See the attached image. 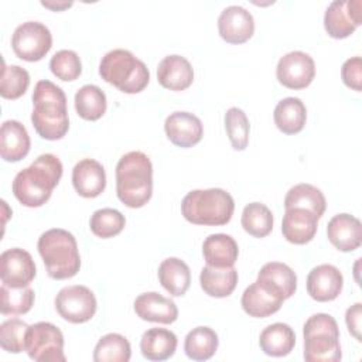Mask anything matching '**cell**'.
I'll return each mask as SVG.
<instances>
[{"label": "cell", "mask_w": 362, "mask_h": 362, "mask_svg": "<svg viewBox=\"0 0 362 362\" xmlns=\"http://www.w3.org/2000/svg\"><path fill=\"white\" fill-rule=\"evenodd\" d=\"M61 160L45 153L38 156L27 168L17 173L13 181V194L17 201L28 208L42 206L62 177Z\"/></svg>", "instance_id": "cell-1"}, {"label": "cell", "mask_w": 362, "mask_h": 362, "mask_svg": "<svg viewBox=\"0 0 362 362\" xmlns=\"http://www.w3.org/2000/svg\"><path fill=\"white\" fill-rule=\"evenodd\" d=\"M31 122L35 132L45 140H59L69 129L66 96L54 82L38 81L33 92Z\"/></svg>", "instance_id": "cell-2"}, {"label": "cell", "mask_w": 362, "mask_h": 362, "mask_svg": "<svg viewBox=\"0 0 362 362\" xmlns=\"http://www.w3.org/2000/svg\"><path fill=\"white\" fill-rule=\"evenodd\" d=\"M116 194L129 208L144 206L153 194V164L143 151H129L116 165Z\"/></svg>", "instance_id": "cell-3"}, {"label": "cell", "mask_w": 362, "mask_h": 362, "mask_svg": "<svg viewBox=\"0 0 362 362\" xmlns=\"http://www.w3.org/2000/svg\"><path fill=\"white\" fill-rule=\"evenodd\" d=\"M38 253L51 279L74 277L81 267V256L75 236L61 228L45 230L38 238Z\"/></svg>", "instance_id": "cell-4"}, {"label": "cell", "mask_w": 362, "mask_h": 362, "mask_svg": "<svg viewBox=\"0 0 362 362\" xmlns=\"http://www.w3.org/2000/svg\"><path fill=\"white\" fill-rule=\"evenodd\" d=\"M233 211V198L222 188L194 189L188 192L181 202L182 216L194 225H226L232 219Z\"/></svg>", "instance_id": "cell-5"}, {"label": "cell", "mask_w": 362, "mask_h": 362, "mask_svg": "<svg viewBox=\"0 0 362 362\" xmlns=\"http://www.w3.org/2000/svg\"><path fill=\"white\" fill-rule=\"evenodd\" d=\"M102 79L124 93L141 92L150 81L148 68L130 51L116 48L105 54L99 64Z\"/></svg>", "instance_id": "cell-6"}, {"label": "cell", "mask_w": 362, "mask_h": 362, "mask_svg": "<svg viewBox=\"0 0 362 362\" xmlns=\"http://www.w3.org/2000/svg\"><path fill=\"white\" fill-rule=\"evenodd\" d=\"M304 359L307 362H338L342 358L339 328L335 318L325 313L311 315L303 327Z\"/></svg>", "instance_id": "cell-7"}, {"label": "cell", "mask_w": 362, "mask_h": 362, "mask_svg": "<svg viewBox=\"0 0 362 362\" xmlns=\"http://www.w3.org/2000/svg\"><path fill=\"white\" fill-rule=\"evenodd\" d=\"M25 352L37 362H65L61 329L47 321L30 325L25 335Z\"/></svg>", "instance_id": "cell-8"}, {"label": "cell", "mask_w": 362, "mask_h": 362, "mask_svg": "<svg viewBox=\"0 0 362 362\" xmlns=\"http://www.w3.org/2000/svg\"><path fill=\"white\" fill-rule=\"evenodd\" d=\"M52 47V35L48 27L40 21L20 24L11 37L14 54L24 61L35 62L42 59Z\"/></svg>", "instance_id": "cell-9"}, {"label": "cell", "mask_w": 362, "mask_h": 362, "mask_svg": "<svg viewBox=\"0 0 362 362\" xmlns=\"http://www.w3.org/2000/svg\"><path fill=\"white\" fill-rule=\"evenodd\" d=\"M96 298L90 288L81 284L61 288L55 297L58 314L68 322L82 324L89 321L96 313Z\"/></svg>", "instance_id": "cell-10"}, {"label": "cell", "mask_w": 362, "mask_h": 362, "mask_svg": "<svg viewBox=\"0 0 362 362\" xmlns=\"http://www.w3.org/2000/svg\"><path fill=\"white\" fill-rule=\"evenodd\" d=\"M361 0H335L324 14V27L329 37L341 40L349 37L362 24Z\"/></svg>", "instance_id": "cell-11"}, {"label": "cell", "mask_w": 362, "mask_h": 362, "mask_svg": "<svg viewBox=\"0 0 362 362\" xmlns=\"http://www.w3.org/2000/svg\"><path fill=\"white\" fill-rule=\"evenodd\" d=\"M276 76L288 89H304L315 76L314 59L303 51L287 52L277 62Z\"/></svg>", "instance_id": "cell-12"}, {"label": "cell", "mask_w": 362, "mask_h": 362, "mask_svg": "<svg viewBox=\"0 0 362 362\" xmlns=\"http://www.w3.org/2000/svg\"><path fill=\"white\" fill-rule=\"evenodd\" d=\"M37 274L31 255L20 247L7 249L0 256V279L8 287H25Z\"/></svg>", "instance_id": "cell-13"}, {"label": "cell", "mask_w": 362, "mask_h": 362, "mask_svg": "<svg viewBox=\"0 0 362 362\" xmlns=\"http://www.w3.org/2000/svg\"><path fill=\"white\" fill-rule=\"evenodd\" d=\"M218 31L226 42L243 44L253 35V16L242 6H229L219 14Z\"/></svg>", "instance_id": "cell-14"}, {"label": "cell", "mask_w": 362, "mask_h": 362, "mask_svg": "<svg viewBox=\"0 0 362 362\" xmlns=\"http://www.w3.org/2000/svg\"><path fill=\"white\" fill-rule=\"evenodd\" d=\"M344 286V277L334 264H318L307 276V293L320 303L335 300Z\"/></svg>", "instance_id": "cell-15"}, {"label": "cell", "mask_w": 362, "mask_h": 362, "mask_svg": "<svg viewBox=\"0 0 362 362\" xmlns=\"http://www.w3.org/2000/svg\"><path fill=\"white\" fill-rule=\"evenodd\" d=\"M164 130L168 140L182 148L198 144L204 134L202 122L189 112H174L167 116Z\"/></svg>", "instance_id": "cell-16"}, {"label": "cell", "mask_w": 362, "mask_h": 362, "mask_svg": "<svg viewBox=\"0 0 362 362\" xmlns=\"http://www.w3.org/2000/svg\"><path fill=\"white\" fill-rule=\"evenodd\" d=\"M256 283L281 300L290 298L297 290V276L294 270L280 262L266 263L260 269Z\"/></svg>", "instance_id": "cell-17"}, {"label": "cell", "mask_w": 362, "mask_h": 362, "mask_svg": "<svg viewBox=\"0 0 362 362\" xmlns=\"http://www.w3.org/2000/svg\"><path fill=\"white\" fill-rule=\"evenodd\" d=\"M328 240L341 252H352L362 243V225L349 214L332 216L327 225Z\"/></svg>", "instance_id": "cell-18"}, {"label": "cell", "mask_w": 362, "mask_h": 362, "mask_svg": "<svg viewBox=\"0 0 362 362\" xmlns=\"http://www.w3.org/2000/svg\"><path fill=\"white\" fill-rule=\"evenodd\" d=\"M75 191L83 198H95L105 191L106 173L103 165L93 158L78 161L72 170Z\"/></svg>", "instance_id": "cell-19"}, {"label": "cell", "mask_w": 362, "mask_h": 362, "mask_svg": "<svg viewBox=\"0 0 362 362\" xmlns=\"http://www.w3.org/2000/svg\"><path fill=\"white\" fill-rule=\"evenodd\" d=\"M134 313L144 321L158 324H173L178 318L175 303L156 291L140 294L134 300Z\"/></svg>", "instance_id": "cell-20"}, {"label": "cell", "mask_w": 362, "mask_h": 362, "mask_svg": "<svg viewBox=\"0 0 362 362\" xmlns=\"http://www.w3.org/2000/svg\"><path fill=\"white\" fill-rule=\"evenodd\" d=\"M318 218L303 208L286 209L281 222V233L287 242L294 245H305L317 233Z\"/></svg>", "instance_id": "cell-21"}, {"label": "cell", "mask_w": 362, "mask_h": 362, "mask_svg": "<svg viewBox=\"0 0 362 362\" xmlns=\"http://www.w3.org/2000/svg\"><path fill=\"white\" fill-rule=\"evenodd\" d=\"M160 85L170 90H184L194 81V69L189 61L181 55H167L157 66Z\"/></svg>", "instance_id": "cell-22"}, {"label": "cell", "mask_w": 362, "mask_h": 362, "mask_svg": "<svg viewBox=\"0 0 362 362\" xmlns=\"http://www.w3.org/2000/svg\"><path fill=\"white\" fill-rule=\"evenodd\" d=\"M31 147L30 136L18 120H6L0 127V156L4 161L23 160Z\"/></svg>", "instance_id": "cell-23"}, {"label": "cell", "mask_w": 362, "mask_h": 362, "mask_svg": "<svg viewBox=\"0 0 362 362\" xmlns=\"http://www.w3.org/2000/svg\"><path fill=\"white\" fill-rule=\"evenodd\" d=\"M202 255L208 266L233 267L239 247L235 239L226 233H212L202 243Z\"/></svg>", "instance_id": "cell-24"}, {"label": "cell", "mask_w": 362, "mask_h": 362, "mask_svg": "<svg viewBox=\"0 0 362 362\" xmlns=\"http://www.w3.org/2000/svg\"><path fill=\"white\" fill-rule=\"evenodd\" d=\"M140 349L148 361H165L177 349V335L165 328H150L141 335Z\"/></svg>", "instance_id": "cell-25"}, {"label": "cell", "mask_w": 362, "mask_h": 362, "mask_svg": "<svg viewBox=\"0 0 362 362\" xmlns=\"http://www.w3.org/2000/svg\"><path fill=\"white\" fill-rule=\"evenodd\" d=\"M259 345L269 356H286L296 345V334L290 325L284 322H274L260 332Z\"/></svg>", "instance_id": "cell-26"}, {"label": "cell", "mask_w": 362, "mask_h": 362, "mask_svg": "<svg viewBox=\"0 0 362 362\" xmlns=\"http://www.w3.org/2000/svg\"><path fill=\"white\" fill-rule=\"evenodd\" d=\"M273 119L277 129L284 134H297L305 126V105L298 98H284L276 105Z\"/></svg>", "instance_id": "cell-27"}, {"label": "cell", "mask_w": 362, "mask_h": 362, "mask_svg": "<svg viewBox=\"0 0 362 362\" xmlns=\"http://www.w3.org/2000/svg\"><path fill=\"white\" fill-rule=\"evenodd\" d=\"M201 288L211 297L223 298L233 293L238 284V272L233 267L205 266L199 274Z\"/></svg>", "instance_id": "cell-28"}, {"label": "cell", "mask_w": 362, "mask_h": 362, "mask_svg": "<svg viewBox=\"0 0 362 362\" xmlns=\"http://www.w3.org/2000/svg\"><path fill=\"white\" fill-rule=\"evenodd\" d=\"M281 298L270 294L256 281L245 288L240 304L246 314L255 318H266L274 313H277L283 305Z\"/></svg>", "instance_id": "cell-29"}, {"label": "cell", "mask_w": 362, "mask_h": 362, "mask_svg": "<svg viewBox=\"0 0 362 362\" xmlns=\"http://www.w3.org/2000/svg\"><path fill=\"white\" fill-rule=\"evenodd\" d=\"M158 280L171 296L181 297L189 288L191 272L184 260L168 257L158 266Z\"/></svg>", "instance_id": "cell-30"}, {"label": "cell", "mask_w": 362, "mask_h": 362, "mask_svg": "<svg viewBox=\"0 0 362 362\" xmlns=\"http://www.w3.org/2000/svg\"><path fill=\"white\" fill-rule=\"evenodd\" d=\"M284 208H303L313 212L318 219L324 215L327 201L321 189L311 184H297L291 187L284 198Z\"/></svg>", "instance_id": "cell-31"}, {"label": "cell", "mask_w": 362, "mask_h": 362, "mask_svg": "<svg viewBox=\"0 0 362 362\" xmlns=\"http://www.w3.org/2000/svg\"><path fill=\"white\" fill-rule=\"evenodd\" d=\"M218 335L209 327H197L191 329L184 341V351L192 361H206L218 349Z\"/></svg>", "instance_id": "cell-32"}, {"label": "cell", "mask_w": 362, "mask_h": 362, "mask_svg": "<svg viewBox=\"0 0 362 362\" xmlns=\"http://www.w3.org/2000/svg\"><path fill=\"white\" fill-rule=\"evenodd\" d=\"M106 95L96 85H83L75 93L76 113L85 119L95 122L100 119L106 112Z\"/></svg>", "instance_id": "cell-33"}, {"label": "cell", "mask_w": 362, "mask_h": 362, "mask_svg": "<svg viewBox=\"0 0 362 362\" xmlns=\"http://www.w3.org/2000/svg\"><path fill=\"white\" fill-rule=\"evenodd\" d=\"M130 356V342L126 337L116 332L103 335L93 351L95 362H127Z\"/></svg>", "instance_id": "cell-34"}, {"label": "cell", "mask_w": 362, "mask_h": 362, "mask_svg": "<svg viewBox=\"0 0 362 362\" xmlns=\"http://www.w3.org/2000/svg\"><path fill=\"white\" fill-rule=\"evenodd\" d=\"M240 223L249 235L264 238L273 229V214L264 204L250 202L243 208Z\"/></svg>", "instance_id": "cell-35"}, {"label": "cell", "mask_w": 362, "mask_h": 362, "mask_svg": "<svg viewBox=\"0 0 362 362\" xmlns=\"http://www.w3.org/2000/svg\"><path fill=\"white\" fill-rule=\"evenodd\" d=\"M1 314L3 315H21L31 310L34 304V290L25 287H8L1 284Z\"/></svg>", "instance_id": "cell-36"}, {"label": "cell", "mask_w": 362, "mask_h": 362, "mask_svg": "<svg viewBox=\"0 0 362 362\" xmlns=\"http://www.w3.org/2000/svg\"><path fill=\"white\" fill-rule=\"evenodd\" d=\"M126 225L124 215L115 208H102L90 216V230L95 236L107 239L119 235Z\"/></svg>", "instance_id": "cell-37"}, {"label": "cell", "mask_w": 362, "mask_h": 362, "mask_svg": "<svg viewBox=\"0 0 362 362\" xmlns=\"http://www.w3.org/2000/svg\"><path fill=\"white\" fill-rule=\"evenodd\" d=\"M30 85V74L18 65H6L3 61L0 78V95L4 99H18Z\"/></svg>", "instance_id": "cell-38"}, {"label": "cell", "mask_w": 362, "mask_h": 362, "mask_svg": "<svg viewBox=\"0 0 362 362\" xmlns=\"http://www.w3.org/2000/svg\"><path fill=\"white\" fill-rule=\"evenodd\" d=\"M225 129L235 150H245L249 143L250 124L246 113L239 107H229L225 113Z\"/></svg>", "instance_id": "cell-39"}, {"label": "cell", "mask_w": 362, "mask_h": 362, "mask_svg": "<svg viewBox=\"0 0 362 362\" xmlns=\"http://www.w3.org/2000/svg\"><path fill=\"white\" fill-rule=\"evenodd\" d=\"M28 324L18 320L11 318L4 321L0 325V345L4 351L11 354H20L25 351V335L28 331Z\"/></svg>", "instance_id": "cell-40"}, {"label": "cell", "mask_w": 362, "mask_h": 362, "mask_svg": "<svg viewBox=\"0 0 362 362\" xmlns=\"http://www.w3.org/2000/svg\"><path fill=\"white\" fill-rule=\"evenodd\" d=\"M49 69L61 81H75L82 74V62L75 51L61 49L52 55Z\"/></svg>", "instance_id": "cell-41"}, {"label": "cell", "mask_w": 362, "mask_h": 362, "mask_svg": "<svg viewBox=\"0 0 362 362\" xmlns=\"http://www.w3.org/2000/svg\"><path fill=\"white\" fill-rule=\"evenodd\" d=\"M341 76L344 83L359 92L362 89V59L361 57H352L346 59L341 68Z\"/></svg>", "instance_id": "cell-42"}, {"label": "cell", "mask_w": 362, "mask_h": 362, "mask_svg": "<svg viewBox=\"0 0 362 362\" xmlns=\"http://www.w3.org/2000/svg\"><path fill=\"white\" fill-rule=\"evenodd\" d=\"M361 320H362V304L361 303H355L354 305H351L346 310L345 314V322L348 327V331L352 337H355L356 341H362L361 337Z\"/></svg>", "instance_id": "cell-43"}, {"label": "cell", "mask_w": 362, "mask_h": 362, "mask_svg": "<svg viewBox=\"0 0 362 362\" xmlns=\"http://www.w3.org/2000/svg\"><path fill=\"white\" fill-rule=\"evenodd\" d=\"M41 4L47 8H51L54 11H61V10H65L68 7L72 6V1H41Z\"/></svg>", "instance_id": "cell-44"}]
</instances>
